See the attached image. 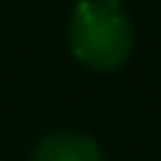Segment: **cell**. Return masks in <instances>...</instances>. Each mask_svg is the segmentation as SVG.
Here are the masks:
<instances>
[{"label": "cell", "mask_w": 161, "mask_h": 161, "mask_svg": "<svg viewBox=\"0 0 161 161\" xmlns=\"http://www.w3.org/2000/svg\"><path fill=\"white\" fill-rule=\"evenodd\" d=\"M30 161H104V155L98 143L86 134L54 131L33 146Z\"/></svg>", "instance_id": "cell-2"}, {"label": "cell", "mask_w": 161, "mask_h": 161, "mask_svg": "<svg viewBox=\"0 0 161 161\" xmlns=\"http://www.w3.org/2000/svg\"><path fill=\"white\" fill-rule=\"evenodd\" d=\"M69 48L92 72L119 69L134 48V30L119 0H80L69 18Z\"/></svg>", "instance_id": "cell-1"}]
</instances>
